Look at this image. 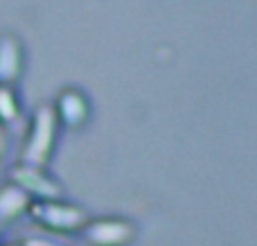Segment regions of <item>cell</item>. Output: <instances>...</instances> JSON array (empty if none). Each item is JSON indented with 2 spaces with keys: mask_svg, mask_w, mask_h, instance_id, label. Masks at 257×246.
Returning a JSON list of instances; mask_svg holds the SVG:
<instances>
[{
  "mask_svg": "<svg viewBox=\"0 0 257 246\" xmlns=\"http://www.w3.org/2000/svg\"><path fill=\"white\" fill-rule=\"evenodd\" d=\"M86 237L95 246H124L133 237V228L120 219H102L86 228Z\"/></svg>",
  "mask_w": 257,
  "mask_h": 246,
  "instance_id": "obj_2",
  "label": "cell"
},
{
  "mask_svg": "<svg viewBox=\"0 0 257 246\" xmlns=\"http://www.w3.org/2000/svg\"><path fill=\"white\" fill-rule=\"evenodd\" d=\"M27 206H30L27 192L18 185H7L5 190H0V219H12L21 215Z\"/></svg>",
  "mask_w": 257,
  "mask_h": 246,
  "instance_id": "obj_7",
  "label": "cell"
},
{
  "mask_svg": "<svg viewBox=\"0 0 257 246\" xmlns=\"http://www.w3.org/2000/svg\"><path fill=\"white\" fill-rule=\"evenodd\" d=\"M32 212H34L45 226L59 228V230H72V228H79L81 224H86V215L81 210L70 208V206H59V203L34 206Z\"/></svg>",
  "mask_w": 257,
  "mask_h": 246,
  "instance_id": "obj_3",
  "label": "cell"
},
{
  "mask_svg": "<svg viewBox=\"0 0 257 246\" xmlns=\"http://www.w3.org/2000/svg\"><path fill=\"white\" fill-rule=\"evenodd\" d=\"M88 115V106H86V99L81 97L75 90H66V93L59 97V117H61L66 125L77 127L86 120Z\"/></svg>",
  "mask_w": 257,
  "mask_h": 246,
  "instance_id": "obj_6",
  "label": "cell"
},
{
  "mask_svg": "<svg viewBox=\"0 0 257 246\" xmlns=\"http://www.w3.org/2000/svg\"><path fill=\"white\" fill-rule=\"evenodd\" d=\"M12 179L16 181V185L25 192H32L36 197H43V199H57L59 197V188L48 181L43 174L39 172V167L34 165H25V167H16L12 172Z\"/></svg>",
  "mask_w": 257,
  "mask_h": 246,
  "instance_id": "obj_4",
  "label": "cell"
},
{
  "mask_svg": "<svg viewBox=\"0 0 257 246\" xmlns=\"http://www.w3.org/2000/svg\"><path fill=\"white\" fill-rule=\"evenodd\" d=\"M25 246H52L50 242H41V239H27Z\"/></svg>",
  "mask_w": 257,
  "mask_h": 246,
  "instance_id": "obj_9",
  "label": "cell"
},
{
  "mask_svg": "<svg viewBox=\"0 0 257 246\" xmlns=\"http://www.w3.org/2000/svg\"><path fill=\"white\" fill-rule=\"evenodd\" d=\"M21 72V45L12 36H0V84H12Z\"/></svg>",
  "mask_w": 257,
  "mask_h": 246,
  "instance_id": "obj_5",
  "label": "cell"
},
{
  "mask_svg": "<svg viewBox=\"0 0 257 246\" xmlns=\"http://www.w3.org/2000/svg\"><path fill=\"white\" fill-rule=\"evenodd\" d=\"M54 125H57V113L52 106H41L34 115V127H32L30 143L25 147L23 161L25 165L41 167L50 156V149L54 143Z\"/></svg>",
  "mask_w": 257,
  "mask_h": 246,
  "instance_id": "obj_1",
  "label": "cell"
},
{
  "mask_svg": "<svg viewBox=\"0 0 257 246\" xmlns=\"http://www.w3.org/2000/svg\"><path fill=\"white\" fill-rule=\"evenodd\" d=\"M18 115V106H16V99H14L12 90L7 86H0V120L9 122Z\"/></svg>",
  "mask_w": 257,
  "mask_h": 246,
  "instance_id": "obj_8",
  "label": "cell"
}]
</instances>
